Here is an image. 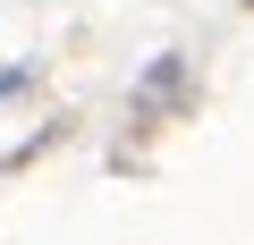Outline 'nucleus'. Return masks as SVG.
Wrapping results in <instances>:
<instances>
[{"label": "nucleus", "instance_id": "f257e3e1", "mask_svg": "<svg viewBox=\"0 0 254 245\" xmlns=\"http://www.w3.org/2000/svg\"><path fill=\"white\" fill-rule=\"evenodd\" d=\"M178 85H187V68H178V59H161V68H153V85H144V93H136V110H144V118H153V110H161V101H178Z\"/></svg>", "mask_w": 254, "mask_h": 245}]
</instances>
